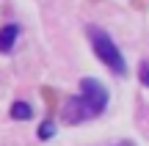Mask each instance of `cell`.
I'll return each mask as SVG.
<instances>
[{
  "label": "cell",
  "mask_w": 149,
  "mask_h": 146,
  "mask_svg": "<svg viewBox=\"0 0 149 146\" xmlns=\"http://www.w3.org/2000/svg\"><path fill=\"white\" fill-rule=\"evenodd\" d=\"M105 108H108V88L94 77H83L80 80V94L72 97L61 108V121L64 124H80V121L97 119Z\"/></svg>",
  "instance_id": "1"
},
{
  "label": "cell",
  "mask_w": 149,
  "mask_h": 146,
  "mask_svg": "<svg viewBox=\"0 0 149 146\" xmlns=\"http://www.w3.org/2000/svg\"><path fill=\"white\" fill-rule=\"evenodd\" d=\"M88 42H91V47H94L97 58H100L108 69H113L116 75H127V64H124V58H122V50L116 47V42H113L102 28H94V25L88 28Z\"/></svg>",
  "instance_id": "2"
},
{
  "label": "cell",
  "mask_w": 149,
  "mask_h": 146,
  "mask_svg": "<svg viewBox=\"0 0 149 146\" xmlns=\"http://www.w3.org/2000/svg\"><path fill=\"white\" fill-rule=\"evenodd\" d=\"M19 36V25H6L0 28V53H11Z\"/></svg>",
  "instance_id": "3"
},
{
  "label": "cell",
  "mask_w": 149,
  "mask_h": 146,
  "mask_svg": "<svg viewBox=\"0 0 149 146\" xmlns=\"http://www.w3.org/2000/svg\"><path fill=\"white\" fill-rule=\"evenodd\" d=\"M33 116V108L28 102H22V99H17L14 105H11V119H17V121H25V119H31Z\"/></svg>",
  "instance_id": "4"
},
{
  "label": "cell",
  "mask_w": 149,
  "mask_h": 146,
  "mask_svg": "<svg viewBox=\"0 0 149 146\" xmlns=\"http://www.w3.org/2000/svg\"><path fill=\"white\" fill-rule=\"evenodd\" d=\"M55 135V127H53V121H44L42 127H39V138L42 141H47V138H53Z\"/></svg>",
  "instance_id": "5"
},
{
  "label": "cell",
  "mask_w": 149,
  "mask_h": 146,
  "mask_svg": "<svg viewBox=\"0 0 149 146\" xmlns=\"http://www.w3.org/2000/svg\"><path fill=\"white\" fill-rule=\"evenodd\" d=\"M141 83H144V86H149V64H146V61L141 64Z\"/></svg>",
  "instance_id": "6"
},
{
  "label": "cell",
  "mask_w": 149,
  "mask_h": 146,
  "mask_svg": "<svg viewBox=\"0 0 149 146\" xmlns=\"http://www.w3.org/2000/svg\"><path fill=\"white\" fill-rule=\"evenodd\" d=\"M119 146H133V143H119Z\"/></svg>",
  "instance_id": "7"
}]
</instances>
